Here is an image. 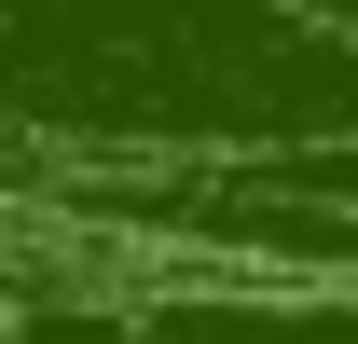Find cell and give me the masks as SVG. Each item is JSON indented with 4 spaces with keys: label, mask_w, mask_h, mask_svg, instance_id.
<instances>
[{
    "label": "cell",
    "mask_w": 358,
    "mask_h": 344,
    "mask_svg": "<svg viewBox=\"0 0 358 344\" xmlns=\"http://www.w3.org/2000/svg\"><path fill=\"white\" fill-rule=\"evenodd\" d=\"M358 138L345 0H0V179L275 166Z\"/></svg>",
    "instance_id": "cell-1"
}]
</instances>
